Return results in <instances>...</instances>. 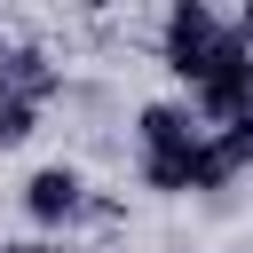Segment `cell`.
<instances>
[{
	"instance_id": "obj_6",
	"label": "cell",
	"mask_w": 253,
	"mask_h": 253,
	"mask_svg": "<svg viewBox=\"0 0 253 253\" xmlns=\"http://www.w3.org/2000/svg\"><path fill=\"white\" fill-rule=\"evenodd\" d=\"M229 32H237V40H245V47H253V0H245V8H237V16H229Z\"/></svg>"
},
{
	"instance_id": "obj_7",
	"label": "cell",
	"mask_w": 253,
	"mask_h": 253,
	"mask_svg": "<svg viewBox=\"0 0 253 253\" xmlns=\"http://www.w3.org/2000/svg\"><path fill=\"white\" fill-rule=\"evenodd\" d=\"M63 253H71V245H63Z\"/></svg>"
},
{
	"instance_id": "obj_2",
	"label": "cell",
	"mask_w": 253,
	"mask_h": 253,
	"mask_svg": "<svg viewBox=\"0 0 253 253\" xmlns=\"http://www.w3.org/2000/svg\"><path fill=\"white\" fill-rule=\"evenodd\" d=\"M87 206H95V198H87V174H79V166H40V174L24 182V221L47 229V237L71 229Z\"/></svg>"
},
{
	"instance_id": "obj_4",
	"label": "cell",
	"mask_w": 253,
	"mask_h": 253,
	"mask_svg": "<svg viewBox=\"0 0 253 253\" xmlns=\"http://www.w3.org/2000/svg\"><path fill=\"white\" fill-rule=\"evenodd\" d=\"M40 134V103H24V95H0V150H24Z\"/></svg>"
},
{
	"instance_id": "obj_1",
	"label": "cell",
	"mask_w": 253,
	"mask_h": 253,
	"mask_svg": "<svg viewBox=\"0 0 253 253\" xmlns=\"http://www.w3.org/2000/svg\"><path fill=\"white\" fill-rule=\"evenodd\" d=\"M221 47H229V16H213L206 0H174V8H166L158 55H166V71H174L182 87H198V79L221 63Z\"/></svg>"
},
{
	"instance_id": "obj_5",
	"label": "cell",
	"mask_w": 253,
	"mask_h": 253,
	"mask_svg": "<svg viewBox=\"0 0 253 253\" xmlns=\"http://www.w3.org/2000/svg\"><path fill=\"white\" fill-rule=\"evenodd\" d=\"M0 253H55L47 237H0Z\"/></svg>"
},
{
	"instance_id": "obj_3",
	"label": "cell",
	"mask_w": 253,
	"mask_h": 253,
	"mask_svg": "<svg viewBox=\"0 0 253 253\" xmlns=\"http://www.w3.org/2000/svg\"><path fill=\"white\" fill-rule=\"evenodd\" d=\"M63 87V63L40 47V40H0V95H24V103H47Z\"/></svg>"
}]
</instances>
